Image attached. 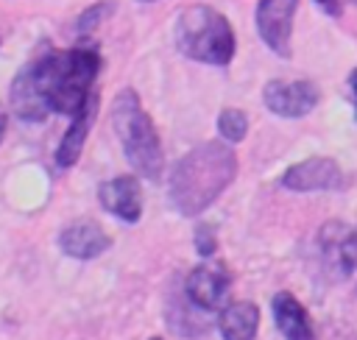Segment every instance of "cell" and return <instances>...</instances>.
Returning a JSON list of instances; mask_svg holds the SVG:
<instances>
[{
    "label": "cell",
    "mask_w": 357,
    "mask_h": 340,
    "mask_svg": "<svg viewBox=\"0 0 357 340\" xmlns=\"http://www.w3.org/2000/svg\"><path fill=\"white\" fill-rule=\"evenodd\" d=\"M151 340H162V337H151Z\"/></svg>",
    "instance_id": "7402d4cb"
},
{
    "label": "cell",
    "mask_w": 357,
    "mask_h": 340,
    "mask_svg": "<svg viewBox=\"0 0 357 340\" xmlns=\"http://www.w3.org/2000/svg\"><path fill=\"white\" fill-rule=\"evenodd\" d=\"M262 100L279 117H304L318 103V86L312 81H268Z\"/></svg>",
    "instance_id": "8992f818"
},
{
    "label": "cell",
    "mask_w": 357,
    "mask_h": 340,
    "mask_svg": "<svg viewBox=\"0 0 357 340\" xmlns=\"http://www.w3.org/2000/svg\"><path fill=\"white\" fill-rule=\"evenodd\" d=\"M351 3H357V0H351Z\"/></svg>",
    "instance_id": "cb8c5ba5"
},
{
    "label": "cell",
    "mask_w": 357,
    "mask_h": 340,
    "mask_svg": "<svg viewBox=\"0 0 357 340\" xmlns=\"http://www.w3.org/2000/svg\"><path fill=\"white\" fill-rule=\"evenodd\" d=\"M89 123H92V100L78 114H73V123H70V128L61 137L59 150H56V164L59 167H73L78 162V156L84 150V142H86V134H89Z\"/></svg>",
    "instance_id": "9a60e30c"
},
{
    "label": "cell",
    "mask_w": 357,
    "mask_h": 340,
    "mask_svg": "<svg viewBox=\"0 0 357 340\" xmlns=\"http://www.w3.org/2000/svg\"><path fill=\"white\" fill-rule=\"evenodd\" d=\"M298 0H259L257 6V31L262 42L282 59L290 56V31Z\"/></svg>",
    "instance_id": "5b68a950"
},
{
    "label": "cell",
    "mask_w": 357,
    "mask_h": 340,
    "mask_svg": "<svg viewBox=\"0 0 357 340\" xmlns=\"http://www.w3.org/2000/svg\"><path fill=\"white\" fill-rule=\"evenodd\" d=\"M318 3V8H324V14H329V17H340V11H343V3L340 0H315Z\"/></svg>",
    "instance_id": "d6986e66"
},
{
    "label": "cell",
    "mask_w": 357,
    "mask_h": 340,
    "mask_svg": "<svg viewBox=\"0 0 357 340\" xmlns=\"http://www.w3.org/2000/svg\"><path fill=\"white\" fill-rule=\"evenodd\" d=\"M324 262L337 270V276L357 273V229H346L340 223H329L321 231Z\"/></svg>",
    "instance_id": "30bf717a"
},
{
    "label": "cell",
    "mask_w": 357,
    "mask_h": 340,
    "mask_svg": "<svg viewBox=\"0 0 357 340\" xmlns=\"http://www.w3.org/2000/svg\"><path fill=\"white\" fill-rule=\"evenodd\" d=\"M218 326L223 340H254L259 326V309L254 301H231L223 307Z\"/></svg>",
    "instance_id": "4fadbf2b"
},
{
    "label": "cell",
    "mask_w": 357,
    "mask_h": 340,
    "mask_svg": "<svg viewBox=\"0 0 357 340\" xmlns=\"http://www.w3.org/2000/svg\"><path fill=\"white\" fill-rule=\"evenodd\" d=\"M187 298L201 309H218L229 293V273L220 262H204L187 276Z\"/></svg>",
    "instance_id": "9c48e42d"
},
{
    "label": "cell",
    "mask_w": 357,
    "mask_h": 340,
    "mask_svg": "<svg viewBox=\"0 0 357 340\" xmlns=\"http://www.w3.org/2000/svg\"><path fill=\"white\" fill-rule=\"evenodd\" d=\"M11 106H14L17 117L28 120V123H42L47 117V111H50L45 106V100L39 98V92H36V86H33V81H31L25 67L17 72V78L11 84Z\"/></svg>",
    "instance_id": "5bb4252c"
},
{
    "label": "cell",
    "mask_w": 357,
    "mask_h": 340,
    "mask_svg": "<svg viewBox=\"0 0 357 340\" xmlns=\"http://www.w3.org/2000/svg\"><path fill=\"white\" fill-rule=\"evenodd\" d=\"M114 11V3L112 0H103V3H95L92 8H86L81 17H78V33H86V31H92L95 25H100V20L106 17V14H112Z\"/></svg>",
    "instance_id": "e0dca14e"
},
{
    "label": "cell",
    "mask_w": 357,
    "mask_h": 340,
    "mask_svg": "<svg viewBox=\"0 0 357 340\" xmlns=\"http://www.w3.org/2000/svg\"><path fill=\"white\" fill-rule=\"evenodd\" d=\"M273 320H276L279 332L284 334V340H318L307 309L298 304V298L293 293L282 290L273 295Z\"/></svg>",
    "instance_id": "7c38bea8"
},
{
    "label": "cell",
    "mask_w": 357,
    "mask_h": 340,
    "mask_svg": "<svg viewBox=\"0 0 357 340\" xmlns=\"http://www.w3.org/2000/svg\"><path fill=\"white\" fill-rule=\"evenodd\" d=\"M282 187H287L293 192L337 190V187H343V173L332 159L312 156V159H304V162L287 167L284 176H282Z\"/></svg>",
    "instance_id": "52a82bcc"
},
{
    "label": "cell",
    "mask_w": 357,
    "mask_h": 340,
    "mask_svg": "<svg viewBox=\"0 0 357 340\" xmlns=\"http://www.w3.org/2000/svg\"><path fill=\"white\" fill-rule=\"evenodd\" d=\"M237 176V156L223 142L192 148L170 176V201L184 217L201 215Z\"/></svg>",
    "instance_id": "7a4b0ae2"
},
{
    "label": "cell",
    "mask_w": 357,
    "mask_h": 340,
    "mask_svg": "<svg viewBox=\"0 0 357 340\" xmlns=\"http://www.w3.org/2000/svg\"><path fill=\"white\" fill-rule=\"evenodd\" d=\"M59 245L73 259H95L103 251H109L112 237L95 220H78V223H70L59 234Z\"/></svg>",
    "instance_id": "8fae6325"
},
{
    "label": "cell",
    "mask_w": 357,
    "mask_h": 340,
    "mask_svg": "<svg viewBox=\"0 0 357 340\" xmlns=\"http://www.w3.org/2000/svg\"><path fill=\"white\" fill-rule=\"evenodd\" d=\"M25 70L45 106L73 117L89 103V89L100 70V56L92 47L50 50Z\"/></svg>",
    "instance_id": "6da1fadb"
},
{
    "label": "cell",
    "mask_w": 357,
    "mask_h": 340,
    "mask_svg": "<svg viewBox=\"0 0 357 340\" xmlns=\"http://www.w3.org/2000/svg\"><path fill=\"white\" fill-rule=\"evenodd\" d=\"M3 131H6V111L0 109V139H3Z\"/></svg>",
    "instance_id": "44dd1931"
},
{
    "label": "cell",
    "mask_w": 357,
    "mask_h": 340,
    "mask_svg": "<svg viewBox=\"0 0 357 340\" xmlns=\"http://www.w3.org/2000/svg\"><path fill=\"white\" fill-rule=\"evenodd\" d=\"M218 131L223 134V139L229 142H240L248 131V117L240 109H223L218 117Z\"/></svg>",
    "instance_id": "2e32d148"
},
{
    "label": "cell",
    "mask_w": 357,
    "mask_h": 340,
    "mask_svg": "<svg viewBox=\"0 0 357 340\" xmlns=\"http://www.w3.org/2000/svg\"><path fill=\"white\" fill-rule=\"evenodd\" d=\"M98 201L106 212L126 223H137L142 215V190L134 176H117L98 187Z\"/></svg>",
    "instance_id": "ba28073f"
},
{
    "label": "cell",
    "mask_w": 357,
    "mask_h": 340,
    "mask_svg": "<svg viewBox=\"0 0 357 340\" xmlns=\"http://www.w3.org/2000/svg\"><path fill=\"white\" fill-rule=\"evenodd\" d=\"M195 248H198V254H201V256H209V254H215L218 242H215V229H212V226L201 223V226L195 229Z\"/></svg>",
    "instance_id": "ac0fdd59"
},
{
    "label": "cell",
    "mask_w": 357,
    "mask_h": 340,
    "mask_svg": "<svg viewBox=\"0 0 357 340\" xmlns=\"http://www.w3.org/2000/svg\"><path fill=\"white\" fill-rule=\"evenodd\" d=\"M139 3H151V0H139Z\"/></svg>",
    "instance_id": "603a6c76"
},
{
    "label": "cell",
    "mask_w": 357,
    "mask_h": 340,
    "mask_svg": "<svg viewBox=\"0 0 357 340\" xmlns=\"http://www.w3.org/2000/svg\"><path fill=\"white\" fill-rule=\"evenodd\" d=\"M349 84H351V89H354V103H357V70L351 72V78H349Z\"/></svg>",
    "instance_id": "ffe728a7"
},
{
    "label": "cell",
    "mask_w": 357,
    "mask_h": 340,
    "mask_svg": "<svg viewBox=\"0 0 357 340\" xmlns=\"http://www.w3.org/2000/svg\"><path fill=\"white\" fill-rule=\"evenodd\" d=\"M112 125L117 131V139L126 150L128 164L142 176V178H159L165 167L159 134L153 128L151 114L142 109L139 95L134 89H123L114 98L112 106Z\"/></svg>",
    "instance_id": "3957f363"
},
{
    "label": "cell",
    "mask_w": 357,
    "mask_h": 340,
    "mask_svg": "<svg viewBox=\"0 0 357 340\" xmlns=\"http://www.w3.org/2000/svg\"><path fill=\"white\" fill-rule=\"evenodd\" d=\"M176 45L195 61L223 67L234 56V31L212 6H190L176 20Z\"/></svg>",
    "instance_id": "277c9868"
}]
</instances>
